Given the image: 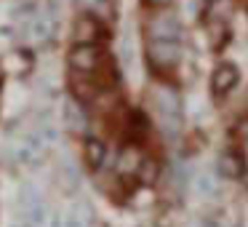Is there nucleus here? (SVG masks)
I'll use <instances>...</instances> for the list:
<instances>
[{"label":"nucleus","instance_id":"obj_1","mask_svg":"<svg viewBox=\"0 0 248 227\" xmlns=\"http://www.w3.org/2000/svg\"><path fill=\"white\" fill-rule=\"evenodd\" d=\"M179 40H163V38H147V59L155 72H171L179 65Z\"/></svg>","mask_w":248,"mask_h":227},{"label":"nucleus","instance_id":"obj_2","mask_svg":"<svg viewBox=\"0 0 248 227\" xmlns=\"http://www.w3.org/2000/svg\"><path fill=\"white\" fill-rule=\"evenodd\" d=\"M104 51L99 49V43H75L67 54L72 72H86V75H96V70L104 62Z\"/></svg>","mask_w":248,"mask_h":227},{"label":"nucleus","instance_id":"obj_3","mask_svg":"<svg viewBox=\"0 0 248 227\" xmlns=\"http://www.w3.org/2000/svg\"><path fill=\"white\" fill-rule=\"evenodd\" d=\"M104 38V22L88 14H78L72 24V40L75 43H99Z\"/></svg>","mask_w":248,"mask_h":227},{"label":"nucleus","instance_id":"obj_4","mask_svg":"<svg viewBox=\"0 0 248 227\" xmlns=\"http://www.w3.org/2000/svg\"><path fill=\"white\" fill-rule=\"evenodd\" d=\"M147 38H163V40H179V22L173 14L160 8V14L150 19L147 24Z\"/></svg>","mask_w":248,"mask_h":227},{"label":"nucleus","instance_id":"obj_5","mask_svg":"<svg viewBox=\"0 0 248 227\" xmlns=\"http://www.w3.org/2000/svg\"><path fill=\"white\" fill-rule=\"evenodd\" d=\"M237 81H240V72H237V67L232 65V62H224V65H219V67L214 70V78H211L214 97H224V94H230L232 88L237 86Z\"/></svg>","mask_w":248,"mask_h":227},{"label":"nucleus","instance_id":"obj_6","mask_svg":"<svg viewBox=\"0 0 248 227\" xmlns=\"http://www.w3.org/2000/svg\"><path fill=\"white\" fill-rule=\"evenodd\" d=\"M75 6L80 14H88V16L102 19L104 24L115 19V6L112 0H75Z\"/></svg>","mask_w":248,"mask_h":227},{"label":"nucleus","instance_id":"obj_7","mask_svg":"<svg viewBox=\"0 0 248 227\" xmlns=\"http://www.w3.org/2000/svg\"><path fill=\"white\" fill-rule=\"evenodd\" d=\"M104 158H107V147H104V142L88 139L86 142V163H88V168H102Z\"/></svg>","mask_w":248,"mask_h":227},{"label":"nucleus","instance_id":"obj_8","mask_svg":"<svg viewBox=\"0 0 248 227\" xmlns=\"http://www.w3.org/2000/svg\"><path fill=\"white\" fill-rule=\"evenodd\" d=\"M136 174H139V179L144 184H152L157 179V163L152 161V158H141L139 168H136Z\"/></svg>","mask_w":248,"mask_h":227},{"label":"nucleus","instance_id":"obj_9","mask_svg":"<svg viewBox=\"0 0 248 227\" xmlns=\"http://www.w3.org/2000/svg\"><path fill=\"white\" fill-rule=\"evenodd\" d=\"M221 166H224V171L230 174V177H237V174H240V161H237L235 152H227V155L221 158Z\"/></svg>","mask_w":248,"mask_h":227},{"label":"nucleus","instance_id":"obj_10","mask_svg":"<svg viewBox=\"0 0 248 227\" xmlns=\"http://www.w3.org/2000/svg\"><path fill=\"white\" fill-rule=\"evenodd\" d=\"M235 134L240 136L243 142H248V118L246 120H240V123H237V129H235Z\"/></svg>","mask_w":248,"mask_h":227},{"label":"nucleus","instance_id":"obj_11","mask_svg":"<svg viewBox=\"0 0 248 227\" xmlns=\"http://www.w3.org/2000/svg\"><path fill=\"white\" fill-rule=\"evenodd\" d=\"M147 6L150 8H157V11H160V8H168L171 6V0H144Z\"/></svg>","mask_w":248,"mask_h":227},{"label":"nucleus","instance_id":"obj_12","mask_svg":"<svg viewBox=\"0 0 248 227\" xmlns=\"http://www.w3.org/2000/svg\"><path fill=\"white\" fill-rule=\"evenodd\" d=\"M0 78H3V67H0Z\"/></svg>","mask_w":248,"mask_h":227}]
</instances>
